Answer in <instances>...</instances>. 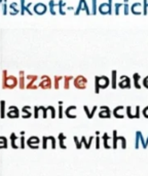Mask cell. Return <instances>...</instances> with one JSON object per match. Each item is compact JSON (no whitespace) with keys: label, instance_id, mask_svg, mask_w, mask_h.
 I'll list each match as a JSON object with an SVG mask.
<instances>
[{"label":"cell","instance_id":"obj_1","mask_svg":"<svg viewBox=\"0 0 148 176\" xmlns=\"http://www.w3.org/2000/svg\"><path fill=\"white\" fill-rule=\"evenodd\" d=\"M17 78L13 75H8L7 70L2 71V89L3 90H12L17 86Z\"/></svg>","mask_w":148,"mask_h":176},{"label":"cell","instance_id":"obj_2","mask_svg":"<svg viewBox=\"0 0 148 176\" xmlns=\"http://www.w3.org/2000/svg\"><path fill=\"white\" fill-rule=\"evenodd\" d=\"M74 87L78 90H84L86 89V84H87V79L83 75H78L76 76L73 80Z\"/></svg>","mask_w":148,"mask_h":176},{"label":"cell","instance_id":"obj_3","mask_svg":"<svg viewBox=\"0 0 148 176\" xmlns=\"http://www.w3.org/2000/svg\"><path fill=\"white\" fill-rule=\"evenodd\" d=\"M99 13L102 15H111L112 13V0H108V3H102L98 6Z\"/></svg>","mask_w":148,"mask_h":176},{"label":"cell","instance_id":"obj_4","mask_svg":"<svg viewBox=\"0 0 148 176\" xmlns=\"http://www.w3.org/2000/svg\"><path fill=\"white\" fill-rule=\"evenodd\" d=\"M81 10L82 12H86L87 16H91V10H90L89 6H87V4H86V0H79L78 6H77V9L75 12V16H78Z\"/></svg>","mask_w":148,"mask_h":176},{"label":"cell","instance_id":"obj_5","mask_svg":"<svg viewBox=\"0 0 148 176\" xmlns=\"http://www.w3.org/2000/svg\"><path fill=\"white\" fill-rule=\"evenodd\" d=\"M52 87V79L49 78L47 75H42L41 76V82L38 84V88H41L43 90H48Z\"/></svg>","mask_w":148,"mask_h":176},{"label":"cell","instance_id":"obj_6","mask_svg":"<svg viewBox=\"0 0 148 176\" xmlns=\"http://www.w3.org/2000/svg\"><path fill=\"white\" fill-rule=\"evenodd\" d=\"M39 143H40V139L38 138L37 136H31L29 139L26 141V144L30 148L32 149H38L39 148Z\"/></svg>","mask_w":148,"mask_h":176},{"label":"cell","instance_id":"obj_7","mask_svg":"<svg viewBox=\"0 0 148 176\" xmlns=\"http://www.w3.org/2000/svg\"><path fill=\"white\" fill-rule=\"evenodd\" d=\"M6 115L9 118H17L20 117V109L15 105H10L8 107V110L6 112Z\"/></svg>","mask_w":148,"mask_h":176},{"label":"cell","instance_id":"obj_8","mask_svg":"<svg viewBox=\"0 0 148 176\" xmlns=\"http://www.w3.org/2000/svg\"><path fill=\"white\" fill-rule=\"evenodd\" d=\"M97 79H98V86L99 89H106V88L110 84V79L108 78L107 76H98L97 75Z\"/></svg>","mask_w":148,"mask_h":176},{"label":"cell","instance_id":"obj_9","mask_svg":"<svg viewBox=\"0 0 148 176\" xmlns=\"http://www.w3.org/2000/svg\"><path fill=\"white\" fill-rule=\"evenodd\" d=\"M26 78L27 79H29L30 82L28 83V84L26 86V89L28 90H37L38 89V86H35V82L38 79V76L37 75H27L26 76Z\"/></svg>","mask_w":148,"mask_h":176},{"label":"cell","instance_id":"obj_10","mask_svg":"<svg viewBox=\"0 0 148 176\" xmlns=\"http://www.w3.org/2000/svg\"><path fill=\"white\" fill-rule=\"evenodd\" d=\"M99 117L101 118H111V110L110 108L106 105H102L100 106V112H99Z\"/></svg>","mask_w":148,"mask_h":176},{"label":"cell","instance_id":"obj_11","mask_svg":"<svg viewBox=\"0 0 148 176\" xmlns=\"http://www.w3.org/2000/svg\"><path fill=\"white\" fill-rule=\"evenodd\" d=\"M118 87L121 89H131V79H130V77L126 75H121Z\"/></svg>","mask_w":148,"mask_h":176},{"label":"cell","instance_id":"obj_12","mask_svg":"<svg viewBox=\"0 0 148 176\" xmlns=\"http://www.w3.org/2000/svg\"><path fill=\"white\" fill-rule=\"evenodd\" d=\"M47 5L44 4V3H37V4H35L34 5V12L35 13H37V15H44L45 13H47Z\"/></svg>","mask_w":148,"mask_h":176},{"label":"cell","instance_id":"obj_13","mask_svg":"<svg viewBox=\"0 0 148 176\" xmlns=\"http://www.w3.org/2000/svg\"><path fill=\"white\" fill-rule=\"evenodd\" d=\"M125 110H126V107L123 106H116L113 109V115L116 118H125Z\"/></svg>","mask_w":148,"mask_h":176},{"label":"cell","instance_id":"obj_14","mask_svg":"<svg viewBox=\"0 0 148 176\" xmlns=\"http://www.w3.org/2000/svg\"><path fill=\"white\" fill-rule=\"evenodd\" d=\"M31 5H32V3H28L27 5H25V0H21V15L24 16L25 13H28L30 16H32V12L30 10Z\"/></svg>","mask_w":148,"mask_h":176},{"label":"cell","instance_id":"obj_15","mask_svg":"<svg viewBox=\"0 0 148 176\" xmlns=\"http://www.w3.org/2000/svg\"><path fill=\"white\" fill-rule=\"evenodd\" d=\"M131 12L134 15H141V13H142V5H141V3L136 2V3H134V4H132Z\"/></svg>","mask_w":148,"mask_h":176},{"label":"cell","instance_id":"obj_16","mask_svg":"<svg viewBox=\"0 0 148 176\" xmlns=\"http://www.w3.org/2000/svg\"><path fill=\"white\" fill-rule=\"evenodd\" d=\"M31 106H29V105H27V106H24L22 108V118H29L32 117V111H31Z\"/></svg>","mask_w":148,"mask_h":176},{"label":"cell","instance_id":"obj_17","mask_svg":"<svg viewBox=\"0 0 148 176\" xmlns=\"http://www.w3.org/2000/svg\"><path fill=\"white\" fill-rule=\"evenodd\" d=\"M94 139H95V137L94 136H91L90 138H89V141L86 140V136H82L81 137V143L84 145V147H86V149H90L91 148V142L94 141Z\"/></svg>","mask_w":148,"mask_h":176},{"label":"cell","instance_id":"obj_18","mask_svg":"<svg viewBox=\"0 0 148 176\" xmlns=\"http://www.w3.org/2000/svg\"><path fill=\"white\" fill-rule=\"evenodd\" d=\"M83 109H84V112H86V114L87 118L91 119V118H94L95 113H96V110L98 109V107H97V106H94V107H93V109H91V111H90L89 107H87L86 105H84V106H83Z\"/></svg>","mask_w":148,"mask_h":176},{"label":"cell","instance_id":"obj_19","mask_svg":"<svg viewBox=\"0 0 148 176\" xmlns=\"http://www.w3.org/2000/svg\"><path fill=\"white\" fill-rule=\"evenodd\" d=\"M76 106L75 105H71V106H69V107H67L66 108V110H65V115L67 118H76L77 115H73L72 114V111L74 110H76Z\"/></svg>","mask_w":148,"mask_h":176},{"label":"cell","instance_id":"obj_20","mask_svg":"<svg viewBox=\"0 0 148 176\" xmlns=\"http://www.w3.org/2000/svg\"><path fill=\"white\" fill-rule=\"evenodd\" d=\"M66 139H67V137H66V135L63 134V133H60V134L58 135L59 145H60V147H61L62 149H66L67 148V145L65 144Z\"/></svg>","mask_w":148,"mask_h":176},{"label":"cell","instance_id":"obj_21","mask_svg":"<svg viewBox=\"0 0 148 176\" xmlns=\"http://www.w3.org/2000/svg\"><path fill=\"white\" fill-rule=\"evenodd\" d=\"M20 77H19V79H17V82H19V88L21 90H24L25 88H26V86H25V72L23 71V70H21L20 71Z\"/></svg>","mask_w":148,"mask_h":176},{"label":"cell","instance_id":"obj_22","mask_svg":"<svg viewBox=\"0 0 148 176\" xmlns=\"http://www.w3.org/2000/svg\"><path fill=\"white\" fill-rule=\"evenodd\" d=\"M9 139H10V143H12V147L13 149H17V148H20L19 145L17 144V136L16 135V133H12L9 136Z\"/></svg>","mask_w":148,"mask_h":176},{"label":"cell","instance_id":"obj_23","mask_svg":"<svg viewBox=\"0 0 148 176\" xmlns=\"http://www.w3.org/2000/svg\"><path fill=\"white\" fill-rule=\"evenodd\" d=\"M9 8H10V15L12 16H16L17 15V13H20V9L17 8V2H12V3H10V5H9Z\"/></svg>","mask_w":148,"mask_h":176},{"label":"cell","instance_id":"obj_24","mask_svg":"<svg viewBox=\"0 0 148 176\" xmlns=\"http://www.w3.org/2000/svg\"><path fill=\"white\" fill-rule=\"evenodd\" d=\"M112 134H113V136H112V148L116 149L117 148V144H118V140H117V131L116 130H113V132H112Z\"/></svg>","mask_w":148,"mask_h":176},{"label":"cell","instance_id":"obj_25","mask_svg":"<svg viewBox=\"0 0 148 176\" xmlns=\"http://www.w3.org/2000/svg\"><path fill=\"white\" fill-rule=\"evenodd\" d=\"M140 78H141V76H140L139 73H134L133 79H134V86H135L136 89H141V84L139 83Z\"/></svg>","mask_w":148,"mask_h":176},{"label":"cell","instance_id":"obj_26","mask_svg":"<svg viewBox=\"0 0 148 176\" xmlns=\"http://www.w3.org/2000/svg\"><path fill=\"white\" fill-rule=\"evenodd\" d=\"M116 74H117V72H116V70H112L111 71V75H112V77H111V87H112V89L113 90H115L116 89V87H117V83H116Z\"/></svg>","mask_w":148,"mask_h":176},{"label":"cell","instance_id":"obj_27","mask_svg":"<svg viewBox=\"0 0 148 176\" xmlns=\"http://www.w3.org/2000/svg\"><path fill=\"white\" fill-rule=\"evenodd\" d=\"M48 5H49V13H51L52 16L57 15V13L55 12V8H57L58 6V3H56L54 0H49Z\"/></svg>","mask_w":148,"mask_h":176},{"label":"cell","instance_id":"obj_28","mask_svg":"<svg viewBox=\"0 0 148 176\" xmlns=\"http://www.w3.org/2000/svg\"><path fill=\"white\" fill-rule=\"evenodd\" d=\"M109 140H110V137H109V135L107 134V132L106 133H104V135H103V144H104V147L106 149H109V148H111V145L109 144Z\"/></svg>","mask_w":148,"mask_h":176},{"label":"cell","instance_id":"obj_29","mask_svg":"<svg viewBox=\"0 0 148 176\" xmlns=\"http://www.w3.org/2000/svg\"><path fill=\"white\" fill-rule=\"evenodd\" d=\"M5 115V101L1 100L0 101V118H4Z\"/></svg>","mask_w":148,"mask_h":176},{"label":"cell","instance_id":"obj_30","mask_svg":"<svg viewBox=\"0 0 148 176\" xmlns=\"http://www.w3.org/2000/svg\"><path fill=\"white\" fill-rule=\"evenodd\" d=\"M8 140L6 137L4 136H0V149H2V148H7V146H8Z\"/></svg>","mask_w":148,"mask_h":176},{"label":"cell","instance_id":"obj_31","mask_svg":"<svg viewBox=\"0 0 148 176\" xmlns=\"http://www.w3.org/2000/svg\"><path fill=\"white\" fill-rule=\"evenodd\" d=\"M58 8H59V13L61 15H66V12H64V8H66V3L63 1V0H60L58 3Z\"/></svg>","mask_w":148,"mask_h":176},{"label":"cell","instance_id":"obj_32","mask_svg":"<svg viewBox=\"0 0 148 176\" xmlns=\"http://www.w3.org/2000/svg\"><path fill=\"white\" fill-rule=\"evenodd\" d=\"M72 79H74L73 76H65L64 77V89L65 90H69L70 88V82Z\"/></svg>","mask_w":148,"mask_h":176},{"label":"cell","instance_id":"obj_33","mask_svg":"<svg viewBox=\"0 0 148 176\" xmlns=\"http://www.w3.org/2000/svg\"><path fill=\"white\" fill-rule=\"evenodd\" d=\"M63 79V76H55V82H54V88L56 90H59V87H60V80Z\"/></svg>","mask_w":148,"mask_h":176},{"label":"cell","instance_id":"obj_34","mask_svg":"<svg viewBox=\"0 0 148 176\" xmlns=\"http://www.w3.org/2000/svg\"><path fill=\"white\" fill-rule=\"evenodd\" d=\"M73 140H74V143H75V145H76V148L77 149H80L82 147V143L81 141H79L78 140V137L77 136H73Z\"/></svg>","mask_w":148,"mask_h":176},{"label":"cell","instance_id":"obj_35","mask_svg":"<svg viewBox=\"0 0 148 176\" xmlns=\"http://www.w3.org/2000/svg\"><path fill=\"white\" fill-rule=\"evenodd\" d=\"M47 111L51 112V118H56V108L51 105V106H47Z\"/></svg>","mask_w":148,"mask_h":176},{"label":"cell","instance_id":"obj_36","mask_svg":"<svg viewBox=\"0 0 148 176\" xmlns=\"http://www.w3.org/2000/svg\"><path fill=\"white\" fill-rule=\"evenodd\" d=\"M117 140H118V141H121V147L123 149H126V139L125 138V137H123V136H118Z\"/></svg>","mask_w":148,"mask_h":176},{"label":"cell","instance_id":"obj_37","mask_svg":"<svg viewBox=\"0 0 148 176\" xmlns=\"http://www.w3.org/2000/svg\"><path fill=\"white\" fill-rule=\"evenodd\" d=\"M48 140L51 141V144H52V148L55 149L56 147H57V141H56V138L54 136H48Z\"/></svg>","mask_w":148,"mask_h":176},{"label":"cell","instance_id":"obj_38","mask_svg":"<svg viewBox=\"0 0 148 176\" xmlns=\"http://www.w3.org/2000/svg\"><path fill=\"white\" fill-rule=\"evenodd\" d=\"M126 115H128L129 118H135L134 114L132 113V107L131 106H126Z\"/></svg>","mask_w":148,"mask_h":176},{"label":"cell","instance_id":"obj_39","mask_svg":"<svg viewBox=\"0 0 148 176\" xmlns=\"http://www.w3.org/2000/svg\"><path fill=\"white\" fill-rule=\"evenodd\" d=\"M91 3H93V10H91V15H97V9H98L97 0H91Z\"/></svg>","mask_w":148,"mask_h":176},{"label":"cell","instance_id":"obj_40","mask_svg":"<svg viewBox=\"0 0 148 176\" xmlns=\"http://www.w3.org/2000/svg\"><path fill=\"white\" fill-rule=\"evenodd\" d=\"M38 108H39L40 111H42V118H47V107H44V106H38Z\"/></svg>","mask_w":148,"mask_h":176},{"label":"cell","instance_id":"obj_41","mask_svg":"<svg viewBox=\"0 0 148 176\" xmlns=\"http://www.w3.org/2000/svg\"><path fill=\"white\" fill-rule=\"evenodd\" d=\"M47 142H48L47 136H43V137H42V148H43V149H47Z\"/></svg>","mask_w":148,"mask_h":176},{"label":"cell","instance_id":"obj_42","mask_svg":"<svg viewBox=\"0 0 148 176\" xmlns=\"http://www.w3.org/2000/svg\"><path fill=\"white\" fill-rule=\"evenodd\" d=\"M123 5V3H115L114 4V8H115V15L116 16H118L119 15V8H121V6Z\"/></svg>","mask_w":148,"mask_h":176},{"label":"cell","instance_id":"obj_43","mask_svg":"<svg viewBox=\"0 0 148 176\" xmlns=\"http://www.w3.org/2000/svg\"><path fill=\"white\" fill-rule=\"evenodd\" d=\"M123 8V13H125V16H128L129 15V4L128 2H125V4L122 5Z\"/></svg>","mask_w":148,"mask_h":176},{"label":"cell","instance_id":"obj_44","mask_svg":"<svg viewBox=\"0 0 148 176\" xmlns=\"http://www.w3.org/2000/svg\"><path fill=\"white\" fill-rule=\"evenodd\" d=\"M39 108H38V106H34V114H33V117L34 118H39Z\"/></svg>","mask_w":148,"mask_h":176},{"label":"cell","instance_id":"obj_45","mask_svg":"<svg viewBox=\"0 0 148 176\" xmlns=\"http://www.w3.org/2000/svg\"><path fill=\"white\" fill-rule=\"evenodd\" d=\"M144 1V6H143V15L147 16L148 15V8H147V0H143Z\"/></svg>","mask_w":148,"mask_h":176},{"label":"cell","instance_id":"obj_46","mask_svg":"<svg viewBox=\"0 0 148 176\" xmlns=\"http://www.w3.org/2000/svg\"><path fill=\"white\" fill-rule=\"evenodd\" d=\"M58 118H63V105H60L58 108Z\"/></svg>","mask_w":148,"mask_h":176},{"label":"cell","instance_id":"obj_47","mask_svg":"<svg viewBox=\"0 0 148 176\" xmlns=\"http://www.w3.org/2000/svg\"><path fill=\"white\" fill-rule=\"evenodd\" d=\"M20 140H21V144H20V146H19V147H20V148L24 149V148H25V136H24V135L21 136Z\"/></svg>","mask_w":148,"mask_h":176},{"label":"cell","instance_id":"obj_48","mask_svg":"<svg viewBox=\"0 0 148 176\" xmlns=\"http://www.w3.org/2000/svg\"><path fill=\"white\" fill-rule=\"evenodd\" d=\"M3 15H7V5H6V0H3Z\"/></svg>","mask_w":148,"mask_h":176},{"label":"cell","instance_id":"obj_49","mask_svg":"<svg viewBox=\"0 0 148 176\" xmlns=\"http://www.w3.org/2000/svg\"><path fill=\"white\" fill-rule=\"evenodd\" d=\"M95 140H96V149H99L100 148V137L99 136H96L95 137Z\"/></svg>","mask_w":148,"mask_h":176},{"label":"cell","instance_id":"obj_50","mask_svg":"<svg viewBox=\"0 0 148 176\" xmlns=\"http://www.w3.org/2000/svg\"><path fill=\"white\" fill-rule=\"evenodd\" d=\"M135 118H140V106H139V105H137V106H136Z\"/></svg>","mask_w":148,"mask_h":176},{"label":"cell","instance_id":"obj_51","mask_svg":"<svg viewBox=\"0 0 148 176\" xmlns=\"http://www.w3.org/2000/svg\"><path fill=\"white\" fill-rule=\"evenodd\" d=\"M143 86L146 88V89H148V75L146 77H144L143 79Z\"/></svg>","mask_w":148,"mask_h":176},{"label":"cell","instance_id":"obj_52","mask_svg":"<svg viewBox=\"0 0 148 176\" xmlns=\"http://www.w3.org/2000/svg\"><path fill=\"white\" fill-rule=\"evenodd\" d=\"M142 113H143L144 117L148 118V106H146L145 108L143 109V110H142Z\"/></svg>","mask_w":148,"mask_h":176},{"label":"cell","instance_id":"obj_53","mask_svg":"<svg viewBox=\"0 0 148 176\" xmlns=\"http://www.w3.org/2000/svg\"><path fill=\"white\" fill-rule=\"evenodd\" d=\"M147 146H148V136H147V138H146L145 141H144V149L147 148Z\"/></svg>","mask_w":148,"mask_h":176},{"label":"cell","instance_id":"obj_54","mask_svg":"<svg viewBox=\"0 0 148 176\" xmlns=\"http://www.w3.org/2000/svg\"><path fill=\"white\" fill-rule=\"evenodd\" d=\"M95 134H96L97 136H99V135H100V132H99V131H96V132H95Z\"/></svg>","mask_w":148,"mask_h":176},{"label":"cell","instance_id":"obj_55","mask_svg":"<svg viewBox=\"0 0 148 176\" xmlns=\"http://www.w3.org/2000/svg\"><path fill=\"white\" fill-rule=\"evenodd\" d=\"M59 105H63V101H59Z\"/></svg>","mask_w":148,"mask_h":176},{"label":"cell","instance_id":"obj_56","mask_svg":"<svg viewBox=\"0 0 148 176\" xmlns=\"http://www.w3.org/2000/svg\"><path fill=\"white\" fill-rule=\"evenodd\" d=\"M21 135H25V132L24 131H21Z\"/></svg>","mask_w":148,"mask_h":176},{"label":"cell","instance_id":"obj_57","mask_svg":"<svg viewBox=\"0 0 148 176\" xmlns=\"http://www.w3.org/2000/svg\"><path fill=\"white\" fill-rule=\"evenodd\" d=\"M147 8H148V3H147Z\"/></svg>","mask_w":148,"mask_h":176}]
</instances>
